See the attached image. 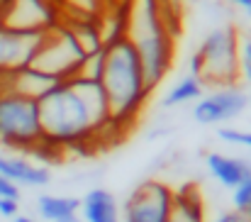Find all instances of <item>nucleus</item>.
Instances as JSON below:
<instances>
[{
  "label": "nucleus",
  "instance_id": "ddd939ff",
  "mask_svg": "<svg viewBox=\"0 0 251 222\" xmlns=\"http://www.w3.org/2000/svg\"><path fill=\"white\" fill-rule=\"evenodd\" d=\"M168 222H207L205 198L195 183H183L180 188H173V208Z\"/></svg>",
  "mask_w": 251,
  "mask_h": 222
},
{
  "label": "nucleus",
  "instance_id": "aec40b11",
  "mask_svg": "<svg viewBox=\"0 0 251 222\" xmlns=\"http://www.w3.org/2000/svg\"><path fill=\"white\" fill-rule=\"evenodd\" d=\"M239 83L251 88V37L239 39Z\"/></svg>",
  "mask_w": 251,
  "mask_h": 222
},
{
  "label": "nucleus",
  "instance_id": "cd10ccee",
  "mask_svg": "<svg viewBox=\"0 0 251 222\" xmlns=\"http://www.w3.org/2000/svg\"><path fill=\"white\" fill-rule=\"evenodd\" d=\"M0 83H2V76H0Z\"/></svg>",
  "mask_w": 251,
  "mask_h": 222
},
{
  "label": "nucleus",
  "instance_id": "9b49d317",
  "mask_svg": "<svg viewBox=\"0 0 251 222\" xmlns=\"http://www.w3.org/2000/svg\"><path fill=\"white\" fill-rule=\"evenodd\" d=\"M0 176L15 183L17 188H44L51 181V171L47 166L15 154H0Z\"/></svg>",
  "mask_w": 251,
  "mask_h": 222
},
{
  "label": "nucleus",
  "instance_id": "c756f323",
  "mask_svg": "<svg viewBox=\"0 0 251 222\" xmlns=\"http://www.w3.org/2000/svg\"><path fill=\"white\" fill-rule=\"evenodd\" d=\"M56 2H59V0H56Z\"/></svg>",
  "mask_w": 251,
  "mask_h": 222
},
{
  "label": "nucleus",
  "instance_id": "c85d7f7f",
  "mask_svg": "<svg viewBox=\"0 0 251 222\" xmlns=\"http://www.w3.org/2000/svg\"><path fill=\"white\" fill-rule=\"evenodd\" d=\"M249 105H251V98H249Z\"/></svg>",
  "mask_w": 251,
  "mask_h": 222
},
{
  "label": "nucleus",
  "instance_id": "a211bd4d",
  "mask_svg": "<svg viewBox=\"0 0 251 222\" xmlns=\"http://www.w3.org/2000/svg\"><path fill=\"white\" fill-rule=\"evenodd\" d=\"M232 205H234V213L251 220V171L239 186L232 188Z\"/></svg>",
  "mask_w": 251,
  "mask_h": 222
},
{
  "label": "nucleus",
  "instance_id": "393cba45",
  "mask_svg": "<svg viewBox=\"0 0 251 222\" xmlns=\"http://www.w3.org/2000/svg\"><path fill=\"white\" fill-rule=\"evenodd\" d=\"M12 222H39V220H34L32 215H15V218H12Z\"/></svg>",
  "mask_w": 251,
  "mask_h": 222
},
{
  "label": "nucleus",
  "instance_id": "f03ea898",
  "mask_svg": "<svg viewBox=\"0 0 251 222\" xmlns=\"http://www.w3.org/2000/svg\"><path fill=\"white\" fill-rule=\"evenodd\" d=\"M98 83L107 103L112 130H127L142 115L151 90L144 81L139 56L127 37L102 44Z\"/></svg>",
  "mask_w": 251,
  "mask_h": 222
},
{
  "label": "nucleus",
  "instance_id": "1a4fd4ad",
  "mask_svg": "<svg viewBox=\"0 0 251 222\" xmlns=\"http://www.w3.org/2000/svg\"><path fill=\"white\" fill-rule=\"evenodd\" d=\"M249 108V95L239 85L212 88L193 105V120L198 125H227Z\"/></svg>",
  "mask_w": 251,
  "mask_h": 222
},
{
  "label": "nucleus",
  "instance_id": "b1692460",
  "mask_svg": "<svg viewBox=\"0 0 251 222\" xmlns=\"http://www.w3.org/2000/svg\"><path fill=\"white\" fill-rule=\"evenodd\" d=\"M227 2H232L234 7H239L242 12H247L251 17V0H227Z\"/></svg>",
  "mask_w": 251,
  "mask_h": 222
},
{
  "label": "nucleus",
  "instance_id": "f3484780",
  "mask_svg": "<svg viewBox=\"0 0 251 222\" xmlns=\"http://www.w3.org/2000/svg\"><path fill=\"white\" fill-rule=\"evenodd\" d=\"M202 95H205V85H202V81L195 78V76L185 74L180 81H176V83L168 88V93L164 95L161 105H164V108H178V105L195 103V100H200Z\"/></svg>",
  "mask_w": 251,
  "mask_h": 222
},
{
  "label": "nucleus",
  "instance_id": "f257e3e1",
  "mask_svg": "<svg viewBox=\"0 0 251 222\" xmlns=\"http://www.w3.org/2000/svg\"><path fill=\"white\" fill-rule=\"evenodd\" d=\"M37 108L44 144L51 151L85 147L112 130L100 83L88 76L59 81L37 100Z\"/></svg>",
  "mask_w": 251,
  "mask_h": 222
},
{
  "label": "nucleus",
  "instance_id": "412c9836",
  "mask_svg": "<svg viewBox=\"0 0 251 222\" xmlns=\"http://www.w3.org/2000/svg\"><path fill=\"white\" fill-rule=\"evenodd\" d=\"M15 215H20V200H15V198H0V218L12 220Z\"/></svg>",
  "mask_w": 251,
  "mask_h": 222
},
{
  "label": "nucleus",
  "instance_id": "bb28decb",
  "mask_svg": "<svg viewBox=\"0 0 251 222\" xmlns=\"http://www.w3.org/2000/svg\"><path fill=\"white\" fill-rule=\"evenodd\" d=\"M0 27H2V12H0Z\"/></svg>",
  "mask_w": 251,
  "mask_h": 222
},
{
  "label": "nucleus",
  "instance_id": "2eb2a0df",
  "mask_svg": "<svg viewBox=\"0 0 251 222\" xmlns=\"http://www.w3.org/2000/svg\"><path fill=\"white\" fill-rule=\"evenodd\" d=\"M56 83L59 81H54L51 76L42 74V71H37L32 66H27V69H22V71H17L12 76H2V85L5 88H10V90H15V93H20L25 98H32V100H39Z\"/></svg>",
  "mask_w": 251,
  "mask_h": 222
},
{
  "label": "nucleus",
  "instance_id": "6e6552de",
  "mask_svg": "<svg viewBox=\"0 0 251 222\" xmlns=\"http://www.w3.org/2000/svg\"><path fill=\"white\" fill-rule=\"evenodd\" d=\"M2 27L44 34L61 22L56 0H0Z\"/></svg>",
  "mask_w": 251,
  "mask_h": 222
},
{
  "label": "nucleus",
  "instance_id": "6ab92c4d",
  "mask_svg": "<svg viewBox=\"0 0 251 222\" xmlns=\"http://www.w3.org/2000/svg\"><path fill=\"white\" fill-rule=\"evenodd\" d=\"M217 137L225 142V144H232V147H244L251 151V130H237V127H220L217 130Z\"/></svg>",
  "mask_w": 251,
  "mask_h": 222
},
{
  "label": "nucleus",
  "instance_id": "39448f33",
  "mask_svg": "<svg viewBox=\"0 0 251 222\" xmlns=\"http://www.w3.org/2000/svg\"><path fill=\"white\" fill-rule=\"evenodd\" d=\"M0 144L15 151L49 149L42 137L37 100L25 98L0 83Z\"/></svg>",
  "mask_w": 251,
  "mask_h": 222
},
{
  "label": "nucleus",
  "instance_id": "7ed1b4c3",
  "mask_svg": "<svg viewBox=\"0 0 251 222\" xmlns=\"http://www.w3.org/2000/svg\"><path fill=\"white\" fill-rule=\"evenodd\" d=\"M125 10H127L125 37L132 42L139 56L149 90H154L168 76L176 52L161 0H127Z\"/></svg>",
  "mask_w": 251,
  "mask_h": 222
},
{
  "label": "nucleus",
  "instance_id": "20e7f679",
  "mask_svg": "<svg viewBox=\"0 0 251 222\" xmlns=\"http://www.w3.org/2000/svg\"><path fill=\"white\" fill-rule=\"evenodd\" d=\"M239 32L232 25L215 27L200 42L188 61V74L202 81L205 88L239 85Z\"/></svg>",
  "mask_w": 251,
  "mask_h": 222
},
{
  "label": "nucleus",
  "instance_id": "9d476101",
  "mask_svg": "<svg viewBox=\"0 0 251 222\" xmlns=\"http://www.w3.org/2000/svg\"><path fill=\"white\" fill-rule=\"evenodd\" d=\"M42 34L0 27V76H12L32 64Z\"/></svg>",
  "mask_w": 251,
  "mask_h": 222
},
{
  "label": "nucleus",
  "instance_id": "4be33fe9",
  "mask_svg": "<svg viewBox=\"0 0 251 222\" xmlns=\"http://www.w3.org/2000/svg\"><path fill=\"white\" fill-rule=\"evenodd\" d=\"M0 198H15V200H20V188L15 183H10L7 178H2V176H0Z\"/></svg>",
  "mask_w": 251,
  "mask_h": 222
},
{
  "label": "nucleus",
  "instance_id": "a878e982",
  "mask_svg": "<svg viewBox=\"0 0 251 222\" xmlns=\"http://www.w3.org/2000/svg\"><path fill=\"white\" fill-rule=\"evenodd\" d=\"M59 222H81V215H74V218H66V220H59Z\"/></svg>",
  "mask_w": 251,
  "mask_h": 222
},
{
  "label": "nucleus",
  "instance_id": "5701e85b",
  "mask_svg": "<svg viewBox=\"0 0 251 222\" xmlns=\"http://www.w3.org/2000/svg\"><path fill=\"white\" fill-rule=\"evenodd\" d=\"M212 222H249L244 215H239V213H234V210H225V213H220L217 218H212Z\"/></svg>",
  "mask_w": 251,
  "mask_h": 222
},
{
  "label": "nucleus",
  "instance_id": "0eeeda50",
  "mask_svg": "<svg viewBox=\"0 0 251 222\" xmlns=\"http://www.w3.org/2000/svg\"><path fill=\"white\" fill-rule=\"evenodd\" d=\"M173 208V186L161 178L139 183L120 208L122 222H168Z\"/></svg>",
  "mask_w": 251,
  "mask_h": 222
},
{
  "label": "nucleus",
  "instance_id": "f8f14e48",
  "mask_svg": "<svg viewBox=\"0 0 251 222\" xmlns=\"http://www.w3.org/2000/svg\"><path fill=\"white\" fill-rule=\"evenodd\" d=\"M205 168L207 173L222 186V188H234L239 186L247 173L251 171V161L247 159H239V156H229V154H222V151H210L205 156Z\"/></svg>",
  "mask_w": 251,
  "mask_h": 222
},
{
  "label": "nucleus",
  "instance_id": "dca6fc26",
  "mask_svg": "<svg viewBox=\"0 0 251 222\" xmlns=\"http://www.w3.org/2000/svg\"><path fill=\"white\" fill-rule=\"evenodd\" d=\"M78 208H81V200L71 198V195L44 193L37 200V213L44 222H59L66 220V218H74V215H78Z\"/></svg>",
  "mask_w": 251,
  "mask_h": 222
},
{
  "label": "nucleus",
  "instance_id": "423d86ee",
  "mask_svg": "<svg viewBox=\"0 0 251 222\" xmlns=\"http://www.w3.org/2000/svg\"><path fill=\"white\" fill-rule=\"evenodd\" d=\"M88 61L85 52L81 49L76 34L66 22H59L49 32L42 34L39 47L32 56V69L51 76L54 81H69L81 74L83 64Z\"/></svg>",
  "mask_w": 251,
  "mask_h": 222
},
{
  "label": "nucleus",
  "instance_id": "4468645a",
  "mask_svg": "<svg viewBox=\"0 0 251 222\" xmlns=\"http://www.w3.org/2000/svg\"><path fill=\"white\" fill-rule=\"evenodd\" d=\"M81 222H122L120 220V203L105 188H90L81 198L78 208Z\"/></svg>",
  "mask_w": 251,
  "mask_h": 222
}]
</instances>
